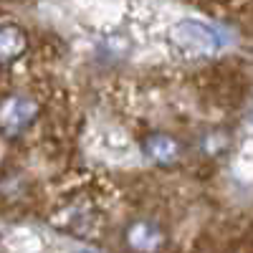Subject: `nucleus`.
Returning <instances> with one entry per match:
<instances>
[{"mask_svg":"<svg viewBox=\"0 0 253 253\" xmlns=\"http://www.w3.org/2000/svg\"><path fill=\"white\" fill-rule=\"evenodd\" d=\"M170 41L172 46L185 53V56H193V58H203V56H213L218 48H220V38L218 33L200 23V20H190V18H182L172 26L170 31Z\"/></svg>","mask_w":253,"mask_h":253,"instance_id":"1","label":"nucleus"},{"mask_svg":"<svg viewBox=\"0 0 253 253\" xmlns=\"http://www.w3.org/2000/svg\"><path fill=\"white\" fill-rule=\"evenodd\" d=\"M38 114V104L31 96L13 94L0 101V134L3 137H18L33 124Z\"/></svg>","mask_w":253,"mask_h":253,"instance_id":"2","label":"nucleus"},{"mask_svg":"<svg viewBox=\"0 0 253 253\" xmlns=\"http://www.w3.org/2000/svg\"><path fill=\"white\" fill-rule=\"evenodd\" d=\"M165 243L162 228L152 220H137L126 228V246L134 253H155Z\"/></svg>","mask_w":253,"mask_h":253,"instance_id":"3","label":"nucleus"},{"mask_svg":"<svg viewBox=\"0 0 253 253\" xmlns=\"http://www.w3.org/2000/svg\"><path fill=\"white\" fill-rule=\"evenodd\" d=\"M28 48V36L23 28L13 23L0 26V63H13Z\"/></svg>","mask_w":253,"mask_h":253,"instance_id":"4","label":"nucleus"},{"mask_svg":"<svg viewBox=\"0 0 253 253\" xmlns=\"http://www.w3.org/2000/svg\"><path fill=\"white\" fill-rule=\"evenodd\" d=\"M144 152L157 165H172L180 157V144L170 134H150L144 142Z\"/></svg>","mask_w":253,"mask_h":253,"instance_id":"5","label":"nucleus"}]
</instances>
